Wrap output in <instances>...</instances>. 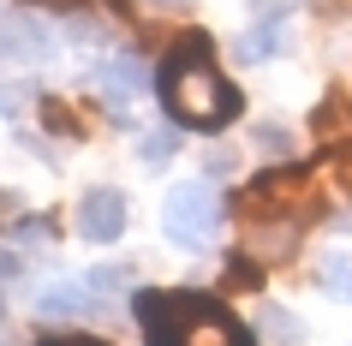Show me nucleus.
<instances>
[{
    "instance_id": "nucleus-1",
    "label": "nucleus",
    "mask_w": 352,
    "mask_h": 346,
    "mask_svg": "<svg viewBox=\"0 0 352 346\" xmlns=\"http://www.w3.org/2000/svg\"><path fill=\"white\" fill-rule=\"evenodd\" d=\"M162 108H167L173 126H186V131H221V126L239 120L245 96L215 66V42L204 30H186V36L167 48V60H162Z\"/></svg>"
},
{
    "instance_id": "nucleus-2",
    "label": "nucleus",
    "mask_w": 352,
    "mask_h": 346,
    "mask_svg": "<svg viewBox=\"0 0 352 346\" xmlns=\"http://www.w3.org/2000/svg\"><path fill=\"white\" fill-rule=\"evenodd\" d=\"M131 310L149 346H257L239 316L204 292H138Z\"/></svg>"
},
{
    "instance_id": "nucleus-3",
    "label": "nucleus",
    "mask_w": 352,
    "mask_h": 346,
    "mask_svg": "<svg viewBox=\"0 0 352 346\" xmlns=\"http://www.w3.org/2000/svg\"><path fill=\"white\" fill-rule=\"evenodd\" d=\"M239 221L245 227H263V221H305L316 209V185H311V167H275V173H263V180H251L239 191Z\"/></svg>"
},
{
    "instance_id": "nucleus-4",
    "label": "nucleus",
    "mask_w": 352,
    "mask_h": 346,
    "mask_svg": "<svg viewBox=\"0 0 352 346\" xmlns=\"http://www.w3.org/2000/svg\"><path fill=\"white\" fill-rule=\"evenodd\" d=\"M162 227L173 245H204V233L215 227V191L204 180H186L167 191V209H162Z\"/></svg>"
},
{
    "instance_id": "nucleus-5",
    "label": "nucleus",
    "mask_w": 352,
    "mask_h": 346,
    "mask_svg": "<svg viewBox=\"0 0 352 346\" xmlns=\"http://www.w3.org/2000/svg\"><path fill=\"white\" fill-rule=\"evenodd\" d=\"M78 233L90 239V245H113V239L126 233V197L108 191V185L84 191V203H78Z\"/></svg>"
},
{
    "instance_id": "nucleus-6",
    "label": "nucleus",
    "mask_w": 352,
    "mask_h": 346,
    "mask_svg": "<svg viewBox=\"0 0 352 346\" xmlns=\"http://www.w3.org/2000/svg\"><path fill=\"white\" fill-rule=\"evenodd\" d=\"M54 54V42L42 24H30L24 12H0V66L6 60H48Z\"/></svg>"
},
{
    "instance_id": "nucleus-7",
    "label": "nucleus",
    "mask_w": 352,
    "mask_h": 346,
    "mask_svg": "<svg viewBox=\"0 0 352 346\" xmlns=\"http://www.w3.org/2000/svg\"><path fill=\"white\" fill-rule=\"evenodd\" d=\"M96 90L108 96V108H120V113H126V102H131V96H138V90H144V66H138V60H131V54L108 60V66L96 72Z\"/></svg>"
},
{
    "instance_id": "nucleus-8",
    "label": "nucleus",
    "mask_w": 352,
    "mask_h": 346,
    "mask_svg": "<svg viewBox=\"0 0 352 346\" xmlns=\"http://www.w3.org/2000/svg\"><path fill=\"white\" fill-rule=\"evenodd\" d=\"M36 310H48V316H90V292L48 287V292H36Z\"/></svg>"
},
{
    "instance_id": "nucleus-9",
    "label": "nucleus",
    "mask_w": 352,
    "mask_h": 346,
    "mask_svg": "<svg viewBox=\"0 0 352 346\" xmlns=\"http://www.w3.org/2000/svg\"><path fill=\"white\" fill-rule=\"evenodd\" d=\"M257 328H269V346H298V316L280 305H263L257 310Z\"/></svg>"
},
{
    "instance_id": "nucleus-10",
    "label": "nucleus",
    "mask_w": 352,
    "mask_h": 346,
    "mask_svg": "<svg viewBox=\"0 0 352 346\" xmlns=\"http://www.w3.org/2000/svg\"><path fill=\"white\" fill-rule=\"evenodd\" d=\"M42 126L60 131V138H84V120H78V108H66L60 96H42Z\"/></svg>"
},
{
    "instance_id": "nucleus-11",
    "label": "nucleus",
    "mask_w": 352,
    "mask_h": 346,
    "mask_svg": "<svg viewBox=\"0 0 352 346\" xmlns=\"http://www.w3.org/2000/svg\"><path fill=\"white\" fill-rule=\"evenodd\" d=\"M251 144H257L263 155L287 162V155H293V131H287V126H257V131H251Z\"/></svg>"
},
{
    "instance_id": "nucleus-12",
    "label": "nucleus",
    "mask_w": 352,
    "mask_h": 346,
    "mask_svg": "<svg viewBox=\"0 0 352 346\" xmlns=\"http://www.w3.org/2000/svg\"><path fill=\"white\" fill-rule=\"evenodd\" d=\"M227 287H239V292L263 287V263L257 257H227Z\"/></svg>"
},
{
    "instance_id": "nucleus-13",
    "label": "nucleus",
    "mask_w": 352,
    "mask_h": 346,
    "mask_svg": "<svg viewBox=\"0 0 352 346\" xmlns=\"http://www.w3.org/2000/svg\"><path fill=\"white\" fill-rule=\"evenodd\" d=\"M322 281H329L334 299H352V263L346 257H322Z\"/></svg>"
},
{
    "instance_id": "nucleus-14",
    "label": "nucleus",
    "mask_w": 352,
    "mask_h": 346,
    "mask_svg": "<svg viewBox=\"0 0 352 346\" xmlns=\"http://www.w3.org/2000/svg\"><path fill=\"white\" fill-rule=\"evenodd\" d=\"M233 54H239V60H263V54H275V30H245Z\"/></svg>"
},
{
    "instance_id": "nucleus-15",
    "label": "nucleus",
    "mask_w": 352,
    "mask_h": 346,
    "mask_svg": "<svg viewBox=\"0 0 352 346\" xmlns=\"http://www.w3.org/2000/svg\"><path fill=\"white\" fill-rule=\"evenodd\" d=\"M173 149H179V144H173V131H149V138H144V162H162V155H173Z\"/></svg>"
},
{
    "instance_id": "nucleus-16",
    "label": "nucleus",
    "mask_w": 352,
    "mask_h": 346,
    "mask_svg": "<svg viewBox=\"0 0 352 346\" xmlns=\"http://www.w3.org/2000/svg\"><path fill=\"white\" fill-rule=\"evenodd\" d=\"M36 346H108L102 334H42Z\"/></svg>"
},
{
    "instance_id": "nucleus-17",
    "label": "nucleus",
    "mask_w": 352,
    "mask_h": 346,
    "mask_svg": "<svg viewBox=\"0 0 352 346\" xmlns=\"http://www.w3.org/2000/svg\"><path fill=\"white\" fill-rule=\"evenodd\" d=\"M84 281H90V287H126V269H90Z\"/></svg>"
},
{
    "instance_id": "nucleus-18",
    "label": "nucleus",
    "mask_w": 352,
    "mask_h": 346,
    "mask_svg": "<svg viewBox=\"0 0 352 346\" xmlns=\"http://www.w3.org/2000/svg\"><path fill=\"white\" fill-rule=\"evenodd\" d=\"M19 269H24V263H19V251H0V281H12Z\"/></svg>"
},
{
    "instance_id": "nucleus-19",
    "label": "nucleus",
    "mask_w": 352,
    "mask_h": 346,
    "mask_svg": "<svg viewBox=\"0 0 352 346\" xmlns=\"http://www.w3.org/2000/svg\"><path fill=\"white\" fill-rule=\"evenodd\" d=\"M36 6H54V12H78L84 0H36Z\"/></svg>"
}]
</instances>
